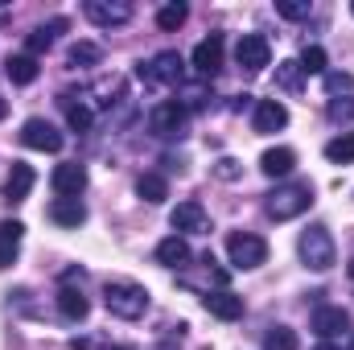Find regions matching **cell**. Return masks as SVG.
Here are the masks:
<instances>
[{
	"instance_id": "74e56055",
	"label": "cell",
	"mask_w": 354,
	"mask_h": 350,
	"mask_svg": "<svg viewBox=\"0 0 354 350\" xmlns=\"http://www.w3.org/2000/svg\"><path fill=\"white\" fill-rule=\"evenodd\" d=\"M351 280H354V260H351Z\"/></svg>"
},
{
	"instance_id": "1f68e13d",
	"label": "cell",
	"mask_w": 354,
	"mask_h": 350,
	"mask_svg": "<svg viewBox=\"0 0 354 350\" xmlns=\"http://www.w3.org/2000/svg\"><path fill=\"white\" fill-rule=\"evenodd\" d=\"M276 83L284 91H301V62H280L276 66Z\"/></svg>"
},
{
	"instance_id": "f35d334b",
	"label": "cell",
	"mask_w": 354,
	"mask_h": 350,
	"mask_svg": "<svg viewBox=\"0 0 354 350\" xmlns=\"http://www.w3.org/2000/svg\"><path fill=\"white\" fill-rule=\"evenodd\" d=\"M351 12H354V4H351Z\"/></svg>"
},
{
	"instance_id": "603a6c76",
	"label": "cell",
	"mask_w": 354,
	"mask_h": 350,
	"mask_svg": "<svg viewBox=\"0 0 354 350\" xmlns=\"http://www.w3.org/2000/svg\"><path fill=\"white\" fill-rule=\"evenodd\" d=\"M292 165H297V153H292V149H268L264 157H260V169H264L268 177H288Z\"/></svg>"
},
{
	"instance_id": "277c9868",
	"label": "cell",
	"mask_w": 354,
	"mask_h": 350,
	"mask_svg": "<svg viewBox=\"0 0 354 350\" xmlns=\"http://www.w3.org/2000/svg\"><path fill=\"white\" fill-rule=\"evenodd\" d=\"M301 260L309 264L313 272L334 268V260H338V248H334V239H330V231H326V227H309V231L301 235Z\"/></svg>"
},
{
	"instance_id": "60d3db41",
	"label": "cell",
	"mask_w": 354,
	"mask_h": 350,
	"mask_svg": "<svg viewBox=\"0 0 354 350\" xmlns=\"http://www.w3.org/2000/svg\"><path fill=\"white\" fill-rule=\"evenodd\" d=\"M115 350H120V347H115Z\"/></svg>"
},
{
	"instance_id": "e0dca14e",
	"label": "cell",
	"mask_w": 354,
	"mask_h": 350,
	"mask_svg": "<svg viewBox=\"0 0 354 350\" xmlns=\"http://www.w3.org/2000/svg\"><path fill=\"white\" fill-rule=\"evenodd\" d=\"M58 33H66V17H54V21H46V25H37L33 33H29V58H37V54H46L54 42H58Z\"/></svg>"
},
{
	"instance_id": "d6986e66",
	"label": "cell",
	"mask_w": 354,
	"mask_h": 350,
	"mask_svg": "<svg viewBox=\"0 0 354 350\" xmlns=\"http://www.w3.org/2000/svg\"><path fill=\"white\" fill-rule=\"evenodd\" d=\"M37 58H29V54H8V62H4V75H8V83H17V87H29L33 79H37Z\"/></svg>"
},
{
	"instance_id": "6da1fadb",
	"label": "cell",
	"mask_w": 354,
	"mask_h": 350,
	"mask_svg": "<svg viewBox=\"0 0 354 350\" xmlns=\"http://www.w3.org/2000/svg\"><path fill=\"white\" fill-rule=\"evenodd\" d=\"M103 305L111 317H124V322H136L149 313V288L145 284H132V280H107L103 284Z\"/></svg>"
},
{
	"instance_id": "5bb4252c",
	"label": "cell",
	"mask_w": 354,
	"mask_h": 350,
	"mask_svg": "<svg viewBox=\"0 0 354 350\" xmlns=\"http://www.w3.org/2000/svg\"><path fill=\"white\" fill-rule=\"evenodd\" d=\"M50 181H54V190H58L62 198H79V194H83V185H87V169H83L79 161H66V165H58V169H54Z\"/></svg>"
},
{
	"instance_id": "4fadbf2b",
	"label": "cell",
	"mask_w": 354,
	"mask_h": 350,
	"mask_svg": "<svg viewBox=\"0 0 354 350\" xmlns=\"http://www.w3.org/2000/svg\"><path fill=\"white\" fill-rule=\"evenodd\" d=\"M252 124H256V132H280V128L288 124V107H284L280 99H260Z\"/></svg>"
},
{
	"instance_id": "2e32d148",
	"label": "cell",
	"mask_w": 354,
	"mask_h": 350,
	"mask_svg": "<svg viewBox=\"0 0 354 350\" xmlns=\"http://www.w3.org/2000/svg\"><path fill=\"white\" fill-rule=\"evenodd\" d=\"M202 305H206V313H214V317H223V322H235V317H243V297H235V293H206L202 297Z\"/></svg>"
},
{
	"instance_id": "9c48e42d",
	"label": "cell",
	"mask_w": 354,
	"mask_h": 350,
	"mask_svg": "<svg viewBox=\"0 0 354 350\" xmlns=\"http://www.w3.org/2000/svg\"><path fill=\"white\" fill-rule=\"evenodd\" d=\"M194 71H198L202 79H214V75L223 71V33H210L206 42H198V50H194Z\"/></svg>"
},
{
	"instance_id": "44dd1931",
	"label": "cell",
	"mask_w": 354,
	"mask_h": 350,
	"mask_svg": "<svg viewBox=\"0 0 354 350\" xmlns=\"http://www.w3.org/2000/svg\"><path fill=\"white\" fill-rule=\"evenodd\" d=\"M50 219H54L58 227H83V219H87V206H83L79 198H58V202L50 206Z\"/></svg>"
},
{
	"instance_id": "9a60e30c",
	"label": "cell",
	"mask_w": 354,
	"mask_h": 350,
	"mask_svg": "<svg viewBox=\"0 0 354 350\" xmlns=\"http://www.w3.org/2000/svg\"><path fill=\"white\" fill-rule=\"evenodd\" d=\"M33 181H37V174H33L25 161H12L8 181H4V202H25V198H29V190H33Z\"/></svg>"
},
{
	"instance_id": "5b68a950",
	"label": "cell",
	"mask_w": 354,
	"mask_h": 350,
	"mask_svg": "<svg viewBox=\"0 0 354 350\" xmlns=\"http://www.w3.org/2000/svg\"><path fill=\"white\" fill-rule=\"evenodd\" d=\"M149 132L161 136V140H177V136H185V107H181L177 99L157 103V107L149 111Z\"/></svg>"
},
{
	"instance_id": "30bf717a",
	"label": "cell",
	"mask_w": 354,
	"mask_h": 350,
	"mask_svg": "<svg viewBox=\"0 0 354 350\" xmlns=\"http://www.w3.org/2000/svg\"><path fill=\"white\" fill-rule=\"evenodd\" d=\"M87 17L95 25L111 29V25H124L132 17V4L128 0H87Z\"/></svg>"
},
{
	"instance_id": "f546056e",
	"label": "cell",
	"mask_w": 354,
	"mask_h": 350,
	"mask_svg": "<svg viewBox=\"0 0 354 350\" xmlns=\"http://www.w3.org/2000/svg\"><path fill=\"white\" fill-rule=\"evenodd\" d=\"M185 17H189V8H185L181 0H174V4H165V8L157 12V25H161V29H181Z\"/></svg>"
},
{
	"instance_id": "52a82bcc",
	"label": "cell",
	"mask_w": 354,
	"mask_h": 350,
	"mask_svg": "<svg viewBox=\"0 0 354 350\" xmlns=\"http://www.w3.org/2000/svg\"><path fill=\"white\" fill-rule=\"evenodd\" d=\"M227 256L235 268H260L268 260V243L260 235H248V231H235L231 239H227Z\"/></svg>"
},
{
	"instance_id": "8d00e7d4",
	"label": "cell",
	"mask_w": 354,
	"mask_h": 350,
	"mask_svg": "<svg viewBox=\"0 0 354 350\" xmlns=\"http://www.w3.org/2000/svg\"><path fill=\"white\" fill-rule=\"evenodd\" d=\"M317 350H334V347H330V342H322V347H317Z\"/></svg>"
},
{
	"instance_id": "d4e9b609",
	"label": "cell",
	"mask_w": 354,
	"mask_h": 350,
	"mask_svg": "<svg viewBox=\"0 0 354 350\" xmlns=\"http://www.w3.org/2000/svg\"><path fill=\"white\" fill-rule=\"evenodd\" d=\"M58 103H62V111H66V124H71L75 132H91V120H95V116H91L87 103H75V95H62Z\"/></svg>"
},
{
	"instance_id": "ffe728a7",
	"label": "cell",
	"mask_w": 354,
	"mask_h": 350,
	"mask_svg": "<svg viewBox=\"0 0 354 350\" xmlns=\"http://www.w3.org/2000/svg\"><path fill=\"white\" fill-rule=\"evenodd\" d=\"M21 235H25V227H21L17 219H4V223H0V268H8V264L17 260Z\"/></svg>"
},
{
	"instance_id": "7c38bea8",
	"label": "cell",
	"mask_w": 354,
	"mask_h": 350,
	"mask_svg": "<svg viewBox=\"0 0 354 350\" xmlns=\"http://www.w3.org/2000/svg\"><path fill=\"white\" fill-rule=\"evenodd\" d=\"M169 223H174V231H181V235H202V231H210V219H206V210H202L198 202H181Z\"/></svg>"
},
{
	"instance_id": "d590c367",
	"label": "cell",
	"mask_w": 354,
	"mask_h": 350,
	"mask_svg": "<svg viewBox=\"0 0 354 350\" xmlns=\"http://www.w3.org/2000/svg\"><path fill=\"white\" fill-rule=\"evenodd\" d=\"M4 116H8V103H4V99H0V120H4Z\"/></svg>"
},
{
	"instance_id": "7a4b0ae2",
	"label": "cell",
	"mask_w": 354,
	"mask_h": 350,
	"mask_svg": "<svg viewBox=\"0 0 354 350\" xmlns=\"http://www.w3.org/2000/svg\"><path fill=\"white\" fill-rule=\"evenodd\" d=\"M136 79L145 87H181L185 83V62H181L177 50H161L157 58H149V62L136 66Z\"/></svg>"
},
{
	"instance_id": "ba28073f",
	"label": "cell",
	"mask_w": 354,
	"mask_h": 350,
	"mask_svg": "<svg viewBox=\"0 0 354 350\" xmlns=\"http://www.w3.org/2000/svg\"><path fill=\"white\" fill-rule=\"evenodd\" d=\"M235 62H239L243 71L260 75L268 62H272V46H268L264 33H243V37H239V46H235Z\"/></svg>"
},
{
	"instance_id": "cb8c5ba5",
	"label": "cell",
	"mask_w": 354,
	"mask_h": 350,
	"mask_svg": "<svg viewBox=\"0 0 354 350\" xmlns=\"http://www.w3.org/2000/svg\"><path fill=\"white\" fill-rule=\"evenodd\" d=\"M66 62H71V66H99V62H103V46H99V42H75V46L66 50Z\"/></svg>"
},
{
	"instance_id": "4dcf8cb0",
	"label": "cell",
	"mask_w": 354,
	"mask_h": 350,
	"mask_svg": "<svg viewBox=\"0 0 354 350\" xmlns=\"http://www.w3.org/2000/svg\"><path fill=\"white\" fill-rule=\"evenodd\" d=\"M276 12H280L284 21H305V17L313 12V4H309V0H276Z\"/></svg>"
},
{
	"instance_id": "ab89813d",
	"label": "cell",
	"mask_w": 354,
	"mask_h": 350,
	"mask_svg": "<svg viewBox=\"0 0 354 350\" xmlns=\"http://www.w3.org/2000/svg\"><path fill=\"white\" fill-rule=\"evenodd\" d=\"M351 350H354V342H351Z\"/></svg>"
},
{
	"instance_id": "7402d4cb",
	"label": "cell",
	"mask_w": 354,
	"mask_h": 350,
	"mask_svg": "<svg viewBox=\"0 0 354 350\" xmlns=\"http://www.w3.org/2000/svg\"><path fill=\"white\" fill-rule=\"evenodd\" d=\"M157 260L165 264V268H185V264H189V243H185L181 235L161 239V243H157Z\"/></svg>"
},
{
	"instance_id": "83f0119b",
	"label": "cell",
	"mask_w": 354,
	"mask_h": 350,
	"mask_svg": "<svg viewBox=\"0 0 354 350\" xmlns=\"http://www.w3.org/2000/svg\"><path fill=\"white\" fill-rule=\"evenodd\" d=\"M264 350H297V334L288 326H272L264 334Z\"/></svg>"
},
{
	"instance_id": "4316f807",
	"label": "cell",
	"mask_w": 354,
	"mask_h": 350,
	"mask_svg": "<svg viewBox=\"0 0 354 350\" xmlns=\"http://www.w3.org/2000/svg\"><path fill=\"white\" fill-rule=\"evenodd\" d=\"M326 157H330L334 165H351L354 161V132L338 136V140H330V145H326Z\"/></svg>"
},
{
	"instance_id": "8992f818",
	"label": "cell",
	"mask_w": 354,
	"mask_h": 350,
	"mask_svg": "<svg viewBox=\"0 0 354 350\" xmlns=\"http://www.w3.org/2000/svg\"><path fill=\"white\" fill-rule=\"evenodd\" d=\"M21 145H25V149H37V153H58V149H62V132H58L50 120L29 116V120L21 124Z\"/></svg>"
},
{
	"instance_id": "e575fe53",
	"label": "cell",
	"mask_w": 354,
	"mask_h": 350,
	"mask_svg": "<svg viewBox=\"0 0 354 350\" xmlns=\"http://www.w3.org/2000/svg\"><path fill=\"white\" fill-rule=\"evenodd\" d=\"M239 174H243V165H239L235 157H223V161L214 165V177H223V181H239Z\"/></svg>"
},
{
	"instance_id": "836d02e7",
	"label": "cell",
	"mask_w": 354,
	"mask_h": 350,
	"mask_svg": "<svg viewBox=\"0 0 354 350\" xmlns=\"http://www.w3.org/2000/svg\"><path fill=\"white\" fill-rule=\"evenodd\" d=\"M326 116H330L334 124H342V120H354V99H330Z\"/></svg>"
},
{
	"instance_id": "d6a6232c",
	"label": "cell",
	"mask_w": 354,
	"mask_h": 350,
	"mask_svg": "<svg viewBox=\"0 0 354 350\" xmlns=\"http://www.w3.org/2000/svg\"><path fill=\"white\" fill-rule=\"evenodd\" d=\"M326 91H330V95L354 91V75H342V71H326Z\"/></svg>"
},
{
	"instance_id": "484cf974",
	"label": "cell",
	"mask_w": 354,
	"mask_h": 350,
	"mask_svg": "<svg viewBox=\"0 0 354 350\" xmlns=\"http://www.w3.org/2000/svg\"><path fill=\"white\" fill-rule=\"evenodd\" d=\"M136 194H140L145 202H165V198H169V181H165L161 174H140Z\"/></svg>"
},
{
	"instance_id": "3957f363",
	"label": "cell",
	"mask_w": 354,
	"mask_h": 350,
	"mask_svg": "<svg viewBox=\"0 0 354 350\" xmlns=\"http://www.w3.org/2000/svg\"><path fill=\"white\" fill-rule=\"evenodd\" d=\"M309 202H313V185H309V181H292V185H280V190L268 194V214H272L276 223H288V219L305 214Z\"/></svg>"
},
{
	"instance_id": "ac0fdd59",
	"label": "cell",
	"mask_w": 354,
	"mask_h": 350,
	"mask_svg": "<svg viewBox=\"0 0 354 350\" xmlns=\"http://www.w3.org/2000/svg\"><path fill=\"white\" fill-rule=\"evenodd\" d=\"M91 309V301L83 297V288H75V284H62L58 288V313L66 317V322H83Z\"/></svg>"
},
{
	"instance_id": "8fae6325",
	"label": "cell",
	"mask_w": 354,
	"mask_h": 350,
	"mask_svg": "<svg viewBox=\"0 0 354 350\" xmlns=\"http://www.w3.org/2000/svg\"><path fill=\"white\" fill-rule=\"evenodd\" d=\"M342 330H351V313H346L342 305H317V309H313V334L334 338V334H342Z\"/></svg>"
},
{
	"instance_id": "f1b7e54d",
	"label": "cell",
	"mask_w": 354,
	"mask_h": 350,
	"mask_svg": "<svg viewBox=\"0 0 354 350\" xmlns=\"http://www.w3.org/2000/svg\"><path fill=\"white\" fill-rule=\"evenodd\" d=\"M301 75H326V50L322 46H305L301 50Z\"/></svg>"
}]
</instances>
